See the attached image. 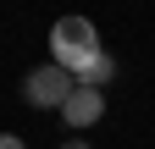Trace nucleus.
<instances>
[{"label":"nucleus","instance_id":"7ed1b4c3","mask_svg":"<svg viewBox=\"0 0 155 149\" xmlns=\"http://www.w3.org/2000/svg\"><path fill=\"white\" fill-rule=\"evenodd\" d=\"M100 116H105V94H100V88H78V94L61 105V122L67 127H94Z\"/></svg>","mask_w":155,"mask_h":149},{"label":"nucleus","instance_id":"39448f33","mask_svg":"<svg viewBox=\"0 0 155 149\" xmlns=\"http://www.w3.org/2000/svg\"><path fill=\"white\" fill-rule=\"evenodd\" d=\"M0 149H28V144L17 138V133H0Z\"/></svg>","mask_w":155,"mask_h":149},{"label":"nucleus","instance_id":"423d86ee","mask_svg":"<svg viewBox=\"0 0 155 149\" xmlns=\"http://www.w3.org/2000/svg\"><path fill=\"white\" fill-rule=\"evenodd\" d=\"M61 149H94V144H89V138H67Z\"/></svg>","mask_w":155,"mask_h":149},{"label":"nucleus","instance_id":"f257e3e1","mask_svg":"<svg viewBox=\"0 0 155 149\" xmlns=\"http://www.w3.org/2000/svg\"><path fill=\"white\" fill-rule=\"evenodd\" d=\"M50 55H55V66H61V72L78 78L89 61H100V55H105V50H100V28H94L89 17H61V22L50 28Z\"/></svg>","mask_w":155,"mask_h":149},{"label":"nucleus","instance_id":"20e7f679","mask_svg":"<svg viewBox=\"0 0 155 149\" xmlns=\"http://www.w3.org/2000/svg\"><path fill=\"white\" fill-rule=\"evenodd\" d=\"M111 72H116V61H111V55H100V61H89L83 72H78V88H105Z\"/></svg>","mask_w":155,"mask_h":149},{"label":"nucleus","instance_id":"f03ea898","mask_svg":"<svg viewBox=\"0 0 155 149\" xmlns=\"http://www.w3.org/2000/svg\"><path fill=\"white\" fill-rule=\"evenodd\" d=\"M72 94H78V78H72V72H61L55 61H50V66H33L28 78H22V100L39 105V110H61Z\"/></svg>","mask_w":155,"mask_h":149}]
</instances>
